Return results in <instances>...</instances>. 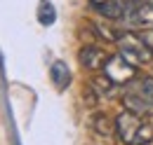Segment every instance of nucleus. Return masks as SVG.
<instances>
[{
  "label": "nucleus",
  "instance_id": "13",
  "mask_svg": "<svg viewBox=\"0 0 153 145\" xmlns=\"http://www.w3.org/2000/svg\"><path fill=\"white\" fill-rule=\"evenodd\" d=\"M134 2H146V0H134Z\"/></svg>",
  "mask_w": 153,
  "mask_h": 145
},
{
  "label": "nucleus",
  "instance_id": "7",
  "mask_svg": "<svg viewBox=\"0 0 153 145\" xmlns=\"http://www.w3.org/2000/svg\"><path fill=\"white\" fill-rule=\"evenodd\" d=\"M94 10L101 14V17L113 19V21H118V19H123L125 14H127V5H125L123 0H106V2L97 5Z\"/></svg>",
  "mask_w": 153,
  "mask_h": 145
},
{
  "label": "nucleus",
  "instance_id": "5",
  "mask_svg": "<svg viewBox=\"0 0 153 145\" xmlns=\"http://www.w3.org/2000/svg\"><path fill=\"white\" fill-rule=\"evenodd\" d=\"M78 61H80L82 68L97 70V68H104V63L108 61V52L101 49V47H97V45H87V47H82L78 52Z\"/></svg>",
  "mask_w": 153,
  "mask_h": 145
},
{
  "label": "nucleus",
  "instance_id": "3",
  "mask_svg": "<svg viewBox=\"0 0 153 145\" xmlns=\"http://www.w3.org/2000/svg\"><path fill=\"white\" fill-rule=\"evenodd\" d=\"M115 45H118V54L123 56V59H127L137 68L151 63L153 52H151V47L144 42L141 35H137L132 31H125V33H120V35L115 37Z\"/></svg>",
  "mask_w": 153,
  "mask_h": 145
},
{
  "label": "nucleus",
  "instance_id": "9",
  "mask_svg": "<svg viewBox=\"0 0 153 145\" xmlns=\"http://www.w3.org/2000/svg\"><path fill=\"white\" fill-rule=\"evenodd\" d=\"M94 131L101 136H115V119H108L106 115H94Z\"/></svg>",
  "mask_w": 153,
  "mask_h": 145
},
{
  "label": "nucleus",
  "instance_id": "4",
  "mask_svg": "<svg viewBox=\"0 0 153 145\" xmlns=\"http://www.w3.org/2000/svg\"><path fill=\"white\" fill-rule=\"evenodd\" d=\"M104 75L111 77L120 87V84H127V82H132L137 77V66H132L127 59H123L120 54H115V56H108V61L104 63Z\"/></svg>",
  "mask_w": 153,
  "mask_h": 145
},
{
  "label": "nucleus",
  "instance_id": "8",
  "mask_svg": "<svg viewBox=\"0 0 153 145\" xmlns=\"http://www.w3.org/2000/svg\"><path fill=\"white\" fill-rule=\"evenodd\" d=\"M50 75H52V82L57 84L59 89H66V87H68V82H71V72H68V66H66L64 61H54Z\"/></svg>",
  "mask_w": 153,
  "mask_h": 145
},
{
  "label": "nucleus",
  "instance_id": "11",
  "mask_svg": "<svg viewBox=\"0 0 153 145\" xmlns=\"http://www.w3.org/2000/svg\"><path fill=\"white\" fill-rule=\"evenodd\" d=\"M38 19H40V23H42V26H50V23L57 19L54 7H52L50 2H42V5H40V12H38Z\"/></svg>",
  "mask_w": 153,
  "mask_h": 145
},
{
  "label": "nucleus",
  "instance_id": "2",
  "mask_svg": "<svg viewBox=\"0 0 153 145\" xmlns=\"http://www.w3.org/2000/svg\"><path fill=\"white\" fill-rule=\"evenodd\" d=\"M123 103H125L127 110L139 112V115L153 112V77L151 75L134 77L132 82H127L125 91H123Z\"/></svg>",
  "mask_w": 153,
  "mask_h": 145
},
{
  "label": "nucleus",
  "instance_id": "6",
  "mask_svg": "<svg viewBox=\"0 0 153 145\" xmlns=\"http://www.w3.org/2000/svg\"><path fill=\"white\" fill-rule=\"evenodd\" d=\"M130 21L141 28H153V5L137 2V7H132V12H130Z\"/></svg>",
  "mask_w": 153,
  "mask_h": 145
},
{
  "label": "nucleus",
  "instance_id": "1",
  "mask_svg": "<svg viewBox=\"0 0 153 145\" xmlns=\"http://www.w3.org/2000/svg\"><path fill=\"white\" fill-rule=\"evenodd\" d=\"M115 136L125 145H146L153 141V129L144 115L125 108L115 117Z\"/></svg>",
  "mask_w": 153,
  "mask_h": 145
},
{
  "label": "nucleus",
  "instance_id": "12",
  "mask_svg": "<svg viewBox=\"0 0 153 145\" xmlns=\"http://www.w3.org/2000/svg\"><path fill=\"white\" fill-rule=\"evenodd\" d=\"M139 35L144 37V42H146V45L151 47V52H153V28H144V31H141Z\"/></svg>",
  "mask_w": 153,
  "mask_h": 145
},
{
  "label": "nucleus",
  "instance_id": "10",
  "mask_svg": "<svg viewBox=\"0 0 153 145\" xmlns=\"http://www.w3.org/2000/svg\"><path fill=\"white\" fill-rule=\"evenodd\" d=\"M92 87L99 91V96H111V94L115 91V87H118V84H115L111 77L99 75V77H94V80H92Z\"/></svg>",
  "mask_w": 153,
  "mask_h": 145
}]
</instances>
